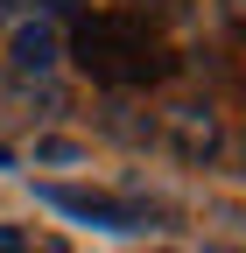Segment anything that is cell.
<instances>
[{"label":"cell","instance_id":"6da1fadb","mask_svg":"<svg viewBox=\"0 0 246 253\" xmlns=\"http://www.w3.org/2000/svg\"><path fill=\"white\" fill-rule=\"evenodd\" d=\"M78 63L106 84H141V78L162 71L148 28H134V21H84L78 28Z\"/></svg>","mask_w":246,"mask_h":253},{"label":"cell","instance_id":"7a4b0ae2","mask_svg":"<svg viewBox=\"0 0 246 253\" xmlns=\"http://www.w3.org/2000/svg\"><path fill=\"white\" fill-rule=\"evenodd\" d=\"M42 204L64 211V218H84V225H106V232H134V225H141V204L106 197V190H64V183H49Z\"/></svg>","mask_w":246,"mask_h":253},{"label":"cell","instance_id":"3957f363","mask_svg":"<svg viewBox=\"0 0 246 253\" xmlns=\"http://www.w3.org/2000/svg\"><path fill=\"white\" fill-rule=\"evenodd\" d=\"M14 63H21V71H49V63H56V36L42 21L36 28H14Z\"/></svg>","mask_w":246,"mask_h":253},{"label":"cell","instance_id":"277c9868","mask_svg":"<svg viewBox=\"0 0 246 253\" xmlns=\"http://www.w3.org/2000/svg\"><path fill=\"white\" fill-rule=\"evenodd\" d=\"M169 126L183 134V148H190V155H211V148H218V126H211V113H190V106H176V113H169Z\"/></svg>","mask_w":246,"mask_h":253},{"label":"cell","instance_id":"5b68a950","mask_svg":"<svg viewBox=\"0 0 246 253\" xmlns=\"http://www.w3.org/2000/svg\"><path fill=\"white\" fill-rule=\"evenodd\" d=\"M0 253H28V232L21 225H0Z\"/></svg>","mask_w":246,"mask_h":253},{"label":"cell","instance_id":"8992f818","mask_svg":"<svg viewBox=\"0 0 246 253\" xmlns=\"http://www.w3.org/2000/svg\"><path fill=\"white\" fill-rule=\"evenodd\" d=\"M42 253H71V246H42Z\"/></svg>","mask_w":246,"mask_h":253},{"label":"cell","instance_id":"52a82bcc","mask_svg":"<svg viewBox=\"0 0 246 253\" xmlns=\"http://www.w3.org/2000/svg\"><path fill=\"white\" fill-rule=\"evenodd\" d=\"M0 169H7V148H0Z\"/></svg>","mask_w":246,"mask_h":253}]
</instances>
